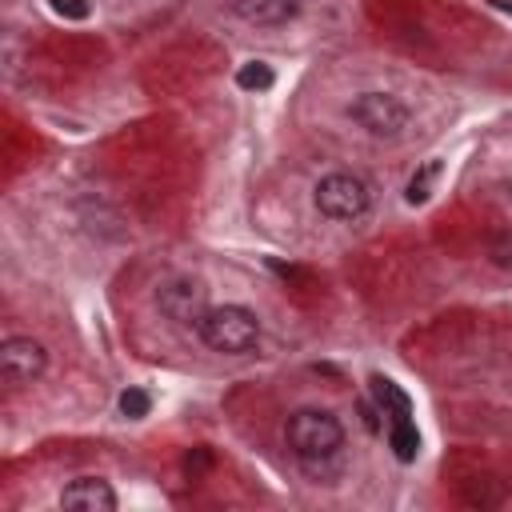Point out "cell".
<instances>
[{
	"mask_svg": "<svg viewBox=\"0 0 512 512\" xmlns=\"http://www.w3.org/2000/svg\"><path fill=\"white\" fill-rule=\"evenodd\" d=\"M284 440L304 464L332 460L344 448V424L328 408H296L284 420Z\"/></svg>",
	"mask_w": 512,
	"mask_h": 512,
	"instance_id": "cell-1",
	"label": "cell"
},
{
	"mask_svg": "<svg viewBox=\"0 0 512 512\" xmlns=\"http://www.w3.org/2000/svg\"><path fill=\"white\" fill-rule=\"evenodd\" d=\"M196 336L220 356H244L260 344V320L244 304H220V308H208L200 316Z\"/></svg>",
	"mask_w": 512,
	"mask_h": 512,
	"instance_id": "cell-2",
	"label": "cell"
},
{
	"mask_svg": "<svg viewBox=\"0 0 512 512\" xmlns=\"http://www.w3.org/2000/svg\"><path fill=\"white\" fill-rule=\"evenodd\" d=\"M316 208L328 220H360L372 208V192L360 176L352 172H328L316 184Z\"/></svg>",
	"mask_w": 512,
	"mask_h": 512,
	"instance_id": "cell-3",
	"label": "cell"
},
{
	"mask_svg": "<svg viewBox=\"0 0 512 512\" xmlns=\"http://www.w3.org/2000/svg\"><path fill=\"white\" fill-rule=\"evenodd\" d=\"M348 116L368 132V136H380V140H392L404 132L408 124V108L400 96L392 92H360L352 104H348Z\"/></svg>",
	"mask_w": 512,
	"mask_h": 512,
	"instance_id": "cell-4",
	"label": "cell"
},
{
	"mask_svg": "<svg viewBox=\"0 0 512 512\" xmlns=\"http://www.w3.org/2000/svg\"><path fill=\"white\" fill-rule=\"evenodd\" d=\"M48 368V352L40 340L32 336H8L0 344V372H4V384L12 388H24L32 380H40Z\"/></svg>",
	"mask_w": 512,
	"mask_h": 512,
	"instance_id": "cell-5",
	"label": "cell"
},
{
	"mask_svg": "<svg viewBox=\"0 0 512 512\" xmlns=\"http://www.w3.org/2000/svg\"><path fill=\"white\" fill-rule=\"evenodd\" d=\"M156 304H160V312H164L172 324H184V328H196L200 316L208 312V304H204V284H200V280H168V284L160 288Z\"/></svg>",
	"mask_w": 512,
	"mask_h": 512,
	"instance_id": "cell-6",
	"label": "cell"
},
{
	"mask_svg": "<svg viewBox=\"0 0 512 512\" xmlns=\"http://www.w3.org/2000/svg\"><path fill=\"white\" fill-rule=\"evenodd\" d=\"M60 504L72 508V512H112L116 508V492L100 476H80L60 492Z\"/></svg>",
	"mask_w": 512,
	"mask_h": 512,
	"instance_id": "cell-7",
	"label": "cell"
},
{
	"mask_svg": "<svg viewBox=\"0 0 512 512\" xmlns=\"http://www.w3.org/2000/svg\"><path fill=\"white\" fill-rule=\"evenodd\" d=\"M232 12L256 28H280L300 12V0H232Z\"/></svg>",
	"mask_w": 512,
	"mask_h": 512,
	"instance_id": "cell-8",
	"label": "cell"
},
{
	"mask_svg": "<svg viewBox=\"0 0 512 512\" xmlns=\"http://www.w3.org/2000/svg\"><path fill=\"white\" fill-rule=\"evenodd\" d=\"M368 384H372V396H376V404H380V412L388 420H408L412 416V400H408V392L400 384H392L388 376H372Z\"/></svg>",
	"mask_w": 512,
	"mask_h": 512,
	"instance_id": "cell-9",
	"label": "cell"
},
{
	"mask_svg": "<svg viewBox=\"0 0 512 512\" xmlns=\"http://www.w3.org/2000/svg\"><path fill=\"white\" fill-rule=\"evenodd\" d=\"M388 444H392L396 460H404V464H412V460H416V452H420V432H416L412 416H408V420H392V424H388Z\"/></svg>",
	"mask_w": 512,
	"mask_h": 512,
	"instance_id": "cell-10",
	"label": "cell"
},
{
	"mask_svg": "<svg viewBox=\"0 0 512 512\" xmlns=\"http://www.w3.org/2000/svg\"><path fill=\"white\" fill-rule=\"evenodd\" d=\"M272 68L268 64H260V60H248V64H240V72H236V84L240 88H248V92H264V88H272Z\"/></svg>",
	"mask_w": 512,
	"mask_h": 512,
	"instance_id": "cell-11",
	"label": "cell"
},
{
	"mask_svg": "<svg viewBox=\"0 0 512 512\" xmlns=\"http://www.w3.org/2000/svg\"><path fill=\"white\" fill-rule=\"evenodd\" d=\"M436 172H440V164H436V160H428V164L408 180V192H404V196H408V204H424V200L432 196V180H436Z\"/></svg>",
	"mask_w": 512,
	"mask_h": 512,
	"instance_id": "cell-12",
	"label": "cell"
},
{
	"mask_svg": "<svg viewBox=\"0 0 512 512\" xmlns=\"http://www.w3.org/2000/svg\"><path fill=\"white\" fill-rule=\"evenodd\" d=\"M120 412H124L128 420H140V416L152 412V396H148L144 388H124V392H120Z\"/></svg>",
	"mask_w": 512,
	"mask_h": 512,
	"instance_id": "cell-13",
	"label": "cell"
},
{
	"mask_svg": "<svg viewBox=\"0 0 512 512\" xmlns=\"http://www.w3.org/2000/svg\"><path fill=\"white\" fill-rule=\"evenodd\" d=\"M488 256H492V264H496V268H512V232H500V236H492V244H488Z\"/></svg>",
	"mask_w": 512,
	"mask_h": 512,
	"instance_id": "cell-14",
	"label": "cell"
},
{
	"mask_svg": "<svg viewBox=\"0 0 512 512\" xmlns=\"http://www.w3.org/2000/svg\"><path fill=\"white\" fill-rule=\"evenodd\" d=\"M52 4V12L56 16H64V20H88V0H48Z\"/></svg>",
	"mask_w": 512,
	"mask_h": 512,
	"instance_id": "cell-15",
	"label": "cell"
},
{
	"mask_svg": "<svg viewBox=\"0 0 512 512\" xmlns=\"http://www.w3.org/2000/svg\"><path fill=\"white\" fill-rule=\"evenodd\" d=\"M492 4H496L500 12H512V4H508V0H492Z\"/></svg>",
	"mask_w": 512,
	"mask_h": 512,
	"instance_id": "cell-16",
	"label": "cell"
}]
</instances>
